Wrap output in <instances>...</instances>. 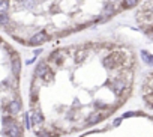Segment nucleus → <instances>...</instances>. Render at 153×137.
I'll return each mask as SVG.
<instances>
[{"label": "nucleus", "instance_id": "f257e3e1", "mask_svg": "<svg viewBox=\"0 0 153 137\" xmlns=\"http://www.w3.org/2000/svg\"><path fill=\"white\" fill-rule=\"evenodd\" d=\"M3 126H5V133H6L9 137H21V126L15 122L14 119L5 118L3 119Z\"/></svg>", "mask_w": 153, "mask_h": 137}, {"label": "nucleus", "instance_id": "f03ea898", "mask_svg": "<svg viewBox=\"0 0 153 137\" xmlns=\"http://www.w3.org/2000/svg\"><path fill=\"white\" fill-rule=\"evenodd\" d=\"M29 118L32 120V125H41L42 122H44V116H42V113L39 112V110H33L32 112V114H29Z\"/></svg>", "mask_w": 153, "mask_h": 137}, {"label": "nucleus", "instance_id": "7ed1b4c3", "mask_svg": "<svg viewBox=\"0 0 153 137\" xmlns=\"http://www.w3.org/2000/svg\"><path fill=\"white\" fill-rule=\"evenodd\" d=\"M45 39H47V33H45V32H38V33H35L30 38V44L32 45H39L41 42H44Z\"/></svg>", "mask_w": 153, "mask_h": 137}, {"label": "nucleus", "instance_id": "20e7f679", "mask_svg": "<svg viewBox=\"0 0 153 137\" xmlns=\"http://www.w3.org/2000/svg\"><path fill=\"white\" fill-rule=\"evenodd\" d=\"M111 89H113L114 93H122L123 89H125V80H119V78H117V80H113Z\"/></svg>", "mask_w": 153, "mask_h": 137}, {"label": "nucleus", "instance_id": "39448f33", "mask_svg": "<svg viewBox=\"0 0 153 137\" xmlns=\"http://www.w3.org/2000/svg\"><path fill=\"white\" fill-rule=\"evenodd\" d=\"M35 74L38 77H47V74H48V66H47L45 62H41L38 66H36V71Z\"/></svg>", "mask_w": 153, "mask_h": 137}, {"label": "nucleus", "instance_id": "423d86ee", "mask_svg": "<svg viewBox=\"0 0 153 137\" xmlns=\"http://www.w3.org/2000/svg\"><path fill=\"white\" fill-rule=\"evenodd\" d=\"M20 110H21V103L17 101V99L9 104V113H11V114H17Z\"/></svg>", "mask_w": 153, "mask_h": 137}, {"label": "nucleus", "instance_id": "0eeeda50", "mask_svg": "<svg viewBox=\"0 0 153 137\" xmlns=\"http://www.w3.org/2000/svg\"><path fill=\"white\" fill-rule=\"evenodd\" d=\"M141 59H143L147 65H150V66H153V54H150V53H147L146 50H143L141 51Z\"/></svg>", "mask_w": 153, "mask_h": 137}, {"label": "nucleus", "instance_id": "6e6552de", "mask_svg": "<svg viewBox=\"0 0 153 137\" xmlns=\"http://www.w3.org/2000/svg\"><path fill=\"white\" fill-rule=\"evenodd\" d=\"M20 68H21L20 59H18V57H14V60H12V72L15 74V75H18V74H20Z\"/></svg>", "mask_w": 153, "mask_h": 137}, {"label": "nucleus", "instance_id": "1a4fd4ad", "mask_svg": "<svg viewBox=\"0 0 153 137\" xmlns=\"http://www.w3.org/2000/svg\"><path fill=\"white\" fill-rule=\"evenodd\" d=\"M101 119H102V116H101V114H90V118L87 119V124H90V125L98 124Z\"/></svg>", "mask_w": 153, "mask_h": 137}, {"label": "nucleus", "instance_id": "9d476101", "mask_svg": "<svg viewBox=\"0 0 153 137\" xmlns=\"http://www.w3.org/2000/svg\"><path fill=\"white\" fill-rule=\"evenodd\" d=\"M87 56V51L86 50H80V51H77V54H75V62L80 63L81 60H84V57Z\"/></svg>", "mask_w": 153, "mask_h": 137}, {"label": "nucleus", "instance_id": "9b49d317", "mask_svg": "<svg viewBox=\"0 0 153 137\" xmlns=\"http://www.w3.org/2000/svg\"><path fill=\"white\" fill-rule=\"evenodd\" d=\"M140 0H123V8H134V6H137V3H138Z\"/></svg>", "mask_w": 153, "mask_h": 137}, {"label": "nucleus", "instance_id": "f8f14e48", "mask_svg": "<svg viewBox=\"0 0 153 137\" xmlns=\"http://www.w3.org/2000/svg\"><path fill=\"white\" fill-rule=\"evenodd\" d=\"M8 8H9V2L8 0H2L0 2V14H6Z\"/></svg>", "mask_w": 153, "mask_h": 137}, {"label": "nucleus", "instance_id": "ddd939ff", "mask_svg": "<svg viewBox=\"0 0 153 137\" xmlns=\"http://www.w3.org/2000/svg\"><path fill=\"white\" fill-rule=\"evenodd\" d=\"M35 0H23L21 2V5H23L24 8H27V9H30V8H35Z\"/></svg>", "mask_w": 153, "mask_h": 137}, {"label": "nucleus", "instance_id": "4468645a", "mask_svg": "<svg viewBox=\"0 0 153 137\" xmlns=\"http://www.w3.org/2000/svg\"><path fill=\"white\" fill-rule=\"evenodd\" d=\"M63 54H65V51H62V50L54 51V53H53V59H54V60H59V59H62V57H63Z\"/></svg>", "mask_w": 153, "mask_h": 137}, {"label": "nucleus", "instance_id": "2eb2a0df", "mask_svg": "<svg viewBox=\"0 0 153 137\" xmlns=\"http://www.w3.org/2000/svg\"><path fill=\"white\" fill-rule=\"evenodd\" d=\"M8 21H9V18L6 14H0V24L5 26V24H8Z\"/></svg>", "mask_w": 153, "mask_h": 137}, {"label": "nucleus", "instance_id": "dca6fc26", "mask_svg": "<svg viewBox=\"0 0 153 137\" xmlns=\"http://www.w3.org/2000/svg\"><path fill=\"white\" fill-rule=\"evenodd\" d=\"M114 14V9L113 8H108V9H105L104 12H102V18L104 17H110V15H113Z\"/></svg>", "mask_w": 153, "mask_h": 137}, {"label": "nucleus", "instance_id": "f3484780", "mask_svg": "<svg viewBox=\"0 0 153 137\" xmlns=\"http://www.w3.org/2000/svg\"><path fill=\"white\" fill-rule=\"evenodd\" d=\"M24 119H26V128H30V118H29V114H26Z\"/></svg>", "mask_w": 153, "mask_h": 137}, {"label": "nucleus", "instance_id": "a211bd4d", "mask_svg": "<svg viewBox=\"0 0 153 137\" xmlns=\"http://www.w3.org/2000/svg\"><path fill=\"white\" fill-rule=\"evenodd\" d=\"M135 113L134 112H128V113H125L123 116H122V118H131V116H134Z\"/></svg>", "mask_w": 153, "mask_h": 137}, {"label": "nucleus", "instance_id": "6ab92c4d", "mask_svg": "<svg viewBox=\"0 0 153 137\" xmlns=\"http://www.w3.org/2000/svg\"><path fill=\"white\" fill-rule=\"evenodd\" d=\"M120 120H122V119H116V120H114V125H116V126H117V125L120 124Z\"/></svg>", "mask_w": 153, "mask_h": 137}]
</instances>
